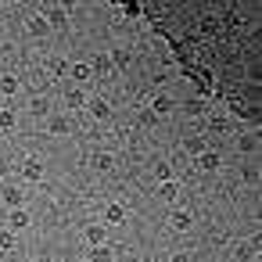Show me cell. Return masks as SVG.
I'll return each mask as SVG.
<instances>
[{
	"label": "cell",
	"mask_w": 262,
	"mask_h": 262,
	"mask_svg": "<svg viewBox=\"0 0 262 262\" xmlns=\"http://www.w3.org/2000/svg\"><path fill=\"white\" fill-rule=\"evenodd\" d=\"M172 108H176V101H172L169 94H155V101H151V115H155V119L172 115Z\"/></svg>",
	"instance_id": "7"
},
{
	"label": "cell",
	"mask_w": 262,
	"mask_h": 262,
	"mask_svg": "<svg viewBox=\"0 0 262 262\" xmlns=\"http://www.w3.org/2000/svg\"><path fill=\"white\" fill-rule=\"evenodd\" d=\"M86 112H90L97 122H104V119L112 115V101H108V97H90V101H86Z\"/></svg>",
	"instance_id": "8"
},
{
	"label": "cell",
	"mask_w": 262,
	"mask_h": 262,
	"mask_svg": "<svg viewBox=\"0 0 262 262\" xmlns=\"http://www.w3.org/2000/svg\"><path fill=\"white\" fill-rule=\"evenodd\" d=\"M90 69H94V76H104V72H112V61H108V54H104V58H97Z\"/></svg>",
	"instance_id": "29"
},
{
	"label": "cell",
	"mask_w": 262,
	"mask_h": 262,
	"mask_svg": "<svg viewBox=\"0 0 262 262\" xmlns=\"http://www.w3.org/2000/svg\"><path fill=\"white\" fill-rule=\"evenodd\" d=\"M205 126H208V133H226V129H230V119H226V115H208Z\"/></svg>",
	"instance_id": "21"
},
{
	"label": "cell",
	"mask_w": 262,
	"mask_h": 262,
	"mask_svg": "<svg viewBox=\"0 0 262 262\" xmlns=\"http://www.w3.org/2000/svg\"><path fill=\"white\" fill-rule=\"evenodd\" d=\"M22 90V79L15 76V72H4V76H0V97H15Z\"/></svg>",
	"instance_id": "13"
},
{
	"label": "cell",
	"mask_w": 262,
	"mask_h": 262,
	"mask_svg": "<svg viewBox=\"0 0 262 262\" xmlns=\"http://www.w3.org/2000/svg\"><path fill=\"white\" fill-rule=\"evenodd\" d=\"M26 29H29V36H47V33H51V26H47L43 15H33V18L26 22Z\"/></svg>",
	"instance_id": "18"
},
{
	"label": "cell",
	"mask_w": 262,
	"mask_h": 262,
	"mask_svg": "<svg viewBox=\"0 0 262 262\" xmlns=\"http://www.w3.org/2000/svg\"><path fill=\"white\" fill-rule=\"evenodd\" d=\"M15 244H18V233H11L4 226V230H0V251H15Z\"/></svg>",
	"instance_id": "24"
},
{
	"label": "cell",
	"mask_w": 262,
	"mask_h": 262,
	"mask_svg": "<svg viewBox=\"0 0 262 262\" xmlns=\"http://www.w3.org/2000/svg\"><path fill=\"white\" fill-rule=\"evenodd\" d=\"M108 61H112V69H115V72H126V69L133 65V54H129L126 47H119V51H112V54H108Z\"/></svg>",
	"instance_id": "14"
},
{
	"label": "cell",
	"mask_w": 262,
	"mask_h": 262,
	"mask_svg": "<svg viewBox=\"0 0 262 262\" xmlns=\"http://www.w3.org/2000/svg\"><path fill=\"white\" fill-rule=\"evenodd\" d=\"M115 8H119L126 18H140V15H144V8H140V4H115Z\"/></svg>",
	"instance_id": "27"
},
{
	"label": "cell",
	"mask_w": 262,
	"mask_h": 262,
	"mask_svg": "<svg viewBox=\"0 0 262 262\" xmlns=\"http://www.w3.org/2000/svg\"><path fill=\"white\" fill-rule=\"evenodd\" d=\"M86 258H90V262H115V251H112L108 244H101V248H90Z\"/></svg>",
	"instance_id": "19"
},
{
	"label": "cell",
	"mask_w": 262,
	"mask_h": 262,
	"mask_svg": "<svg viewBox=\"0 0 262 262\" xmlns=\"http://www.w3.org/2000/svg\"><path fill=\"white\" fill-rule=\"evenodd\" d=\"M169 262H190V255H187V251H172V258H169Z\"/></svg>",
	"instance_id": "33"
},
{
	"label": "cell",
	"mask_w": 262,
	"mask_h": 262,
	"mask_svg": "<svg viewBox=\"0 0 262 262\" xmlns=\"http://www.w3.org/2000/svg\"><path fill=\"white\" fill-rule=\"evenodd\" d=\"M155 180H158V183H165V180H172V165H165V162H158V165H155Z\"/></svg>",
	"instance_id": "28"
},
{
	"label": "cell",
	"mask_w": 262,
	"mask_h": 262,
	"mask_svg": "<svg viewBox=\"0 0 262 262\" xmlns=\"http://www.w3.org/2000/svg\"><path fill=\"white\" fill-rule=\"evenodd\" d=\"M94 169L97 172H112L115 169V155L112 151H94Z\"/></svg>",
	"instance_id": "17"
},
{
	"label": "cell",
	"mask_w": 262,
	"mask_h": 262,
	"mask_svg": "<svg viewBox=\"0 0 262 262\" xmlns=\"http://www.w3.org/2000/svg\"><path fill=\"white\" fill-rule=\"evenodd\" d=\"M183 147H187V151H190V155H194V158H198V155H201V151H208V140H205V137H190V140H187V144H183Z\"/></svg>",
	"instance_id": "25"
},
{
	"label": "cell",
	"mask_w": 262,
	"mask_h": 262,
	"mask_svg": "<svg viewBox=\"0 0 262 262\" xmlns=\"http://www.w3.org/2000/svg\"><path fill=\"white\" fill-rule=\"evenodd\" d=\"M137 122H140V126H155L158 119L151 115V108H140V112H137Z\"/></svg>",
	"instance_id": "30"
},
{
	"label": "cell",
	"mask_w": 262,
	"mask_h": 262,
	"mask_svg": "<svg viewBox=\"0 0 262 262\" xmlns=\"http://www.w3.org/2000/svg\"><path fill=\"white\" fill-rule=\"evenodd\" d=\"M69 76H72L76 83H90V79H94V69H90V61H76V65L69 69Z\"/></svg>",
	"instance_id": "16"
},
{
	"label": "cell",
	"mask_w": 262,
	"mask_h": 262,
	"mask_svg": "<svg viewBox=\"0 0 262 262\" xmlns=\"http://www.w3.org/2000/svg\"><path fill=\"white\" fill-rule=\"evenodd\" d=\"M22 180L26 183H40L43 180V162L40 158H26L22 162Z\"/></svg>",
	"instance_id": "10"
},
{
	"label": "cell",
	"mask_w": 262,
	"mask_h": 262,
	"mask_svg": "<svg viewBox=\"0 0 262 262\" xmlns=\"http://www.w3.org/2000/svg\"><path fill=\"white\" fill-rule=\"evenodd\" d=\"M0 201H4V205H8V212H11V208H22L26 194H22L18 187H4V190H0Z\"/></svg>",
	"instance_id": "15"
},
{
	"label": "cell",
	"mask_w": 262,
	"mask_h": 262,
	"mask_svg": "<svg viewBox=\"0 0 262 262\" xmlns=\"http://www.w3.org/2000/svg\"><path fill=\"white\" fill-rule=\"evenodd\" d=\"M86 90L83 86H72V90H65V108L69 112H86Z\"/></svg>",
	"instance_id": "4"
},
{
	"label": "cell",
	"mask_w": 262,
	"mask_h": 262,
	"mask_svg": "<svg viewBox=\"0 0 262 262\" xmlns=\"http://www.w3.org/2000/svg\"><path fill=\"white\" fill-rule=\"evenodd\" d=\"M255 258H258V237H248V241L233 244V262H255Z\"/></svg>",
	"instance_id": "2"
},
{
	"label": "cell",
	"mask_w": 262,
	"mask_h": 262,
	"mask_svg": "<svg viewBox=\"0 0 262 262\" xmlns=\"http://www.w3.org/2000/svg\"><path fill=\"white\" fill-rule=\"evenodd\" d=\"M258 180H262V172H258L255 165H248V169H244V183H258Z\"/></svg>",
	"instance_id": "31"
},
{
	"label": "cell",
	"mask_w": 262,
	"mask_h": 262,
	"mask_svg": "<svg viewBox=\"0 0 262 262\" xmlns=\"http://www.w3.org/2000/svg\"><path fill=\"white\" fill-rule=\"evenodd\" d=\"M43 18H47L51 29H61V26L69 22V8H65V4H51V8L43 11Z\"/></svg>",
	"instance_id": "6"
},
{
	"label": "cell",
	"mask_w": 262,
	"mask_h": 262,
	"mask_svg": "<svg viewBox=\"0 0 262 262\" xmlns=\"http://www.w3.org/2000/svg\"><path fill=\"white\" fill-rule=\"evenodd\" d=\"M158 194H162L165 201H176V198H180V183H176V180H165V183L158 187Z\"/></svg>",
	"instance_id": "22"
},
{
	"label": "cell",
	"mask_w": 262,
	"mask_h": 262,
	"mask_svg": "<svg viewBox=\"0 0 262 262\" xmlns=\"http://www.w3.org/2000/svg\"><path fill=\"white\" fill-rule=\"evenodd\" d=\"M33 262H51V258H33Z\"/></svg>",
	"instance_id": "34"
},
{
	"label": "cell",
	"mask_w": 262,
	"mask_h": 262,
	"mask_svg": "<svg viewBox=\"0 0 262 262\" xmlns=\"http://www.w3.org/2000/svg\"><path fill=\"white\" fill-rule=\"evenodd\" d=\"M15 122H18V119H15V112H11V108H0V133H11V129H15Z\"/></svg>",
	"instance_id": "23"
},
{
	"label": "cell",
	"mask_w": 262,
	"mask_h": 262,
	"mask_svg": "<svg viewBox=\"0 0 262 262\" xmlns=\"http://www.w3.org/2000/svg\"><path fill=\"white\" fill-rule=\"evenodd\" d=\"M8 176H11V162L0 155V180H8Z\"/></svg>",
	"instance_id": "32"
},
{
	"label": "cell",
	"mask_w": 262,
	"mask_h": 262,
	"mask_svg": "<svg viewBox=\"0 0 262 262\" xmlns=\"http://www.w3.org/2000/svg\"><path fill=\"white\" fill-rule=\"evenodd\" d=\"M69 129H72V122H69L65 112H54V115L47 119V133H51V137H65Z\"/></svg>",
	"instance_id": "9"
},
{
	"label": "cell",
	"mask_w": 262,
	"mask_h": 262,
	"mask_svg": "<svg viewBox=\"0 0 262 262\" xmlns=\"http://www.w3.org/2000/svg\"><path fill=\"white\" fill-rule=\"evenodd\" d=\"M47 69H51V76H65V72H69V61H65V58H51Z\"/></svg>",
	"instance_id": "26"
},
{
	"label": "cell",
	"mask_w": 262,
	"mask_h": 262,
	"mask_svg": "<svg viewBox=\"0 0 262 262\" xmlns=\"http://www.w3.org/2000/svg\"><path fill=\"white\" fill-rule=\"evenodd\" d=\"M169 226H172L176 233H187V230L194 226V215H190V212H183V208H176V212L169 215Z\"/></svg>",
	"instance_id": "12"
},
{
	"label": "cell",
	"mask_w": 262,
	"mask_h": 262,
	"mask_svg": "<svg viewBox=\"0 0 262 262\" xmlns=\"http://www.w3.org/2000/svg\"><path fill=\"white\" fill-rule=\"evenodd\" d=\"M237 151H241V155H255V151H258V137H255V133H244V137L237 140Z\"/></svg>",
	"instance_id": "20"
},
{
	"label": "cell",
	"mask_w": 262,
	"mask_h": 262,
	"mask_svg": "<svg viewBox=\"0 0 262 262\" xmlns=\"http://www.w3.org/2000/svg\"><path fill=\"white\" fill-rule=\"evenodd\" d=\"M101 223L112 230V226H126V205L122 201H108L104 212H101Z\"/></svg>",
	"instance_id": "1"
},
{
	"label": "cell",
	"mask_w": 262,
	"mask_h": 262,
	"mask_svg": "<svg viewBox=\"0 0 262 262\" xmlns=\"http://www.w3.org/2000/svg\"><path fill=\"white\" fill-rule=\"evenodd\" d=\"M219 165H223V155H219V151H212V147H208V151H201V155H198V169H201V172H215Z\"/></svg>",
	"instance_id": "11"
},
{
	"label": "cell",
	"mask_w": 262,
	"mask_h": 262,
	"mask_svg": "<svg viewBox=\"0 0 262 262\" xmlns=\"http://www.w3.org/2000/svg\"><path fill=\"white\" fill-rule=\"evenodd\" d=\"M83 237H86L90 248H101V244H108V226H104V223H90V226L83 230Z\"/></svg>",
	"instance_id": "5"
},
{
	"label": "cell",
	"mask_w": 262,
	"mask_h": 262,
	"mask_svg": "<svg viewBox=\"0 0 262 262\" xmlns=\"http://www.w3.org/2000/svg\"><path fill=\"white\" fill-rule=\"evenodd\" d=\"M29 226H33V215H29V208H26V205L8 212V230H11V233H22V230H29Z\"/></svg>",
	"instance_id": "3"
}]
</instances>
